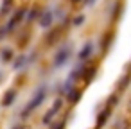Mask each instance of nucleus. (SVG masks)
Returning a JSON list of instances; mask_svg holds the SVG:
<instances>
[{
  "label": "nucleus",
  "mask_w": 131,
  "mask_h": 129,
  "mask_svg": "<svg viewBox=\"0 0 131 129\" xmlns=\"http://www.w3.org/2000/svg\"><path fill=\"white\" fill-rule=\"evenodd\" d=\"M45 99H47V90H45L43 86H40V88L36 90V93L32 95L31 102H29V104L25 106V109L22 111V115H20V116H22V118H27V116H29V113H31V111H34L38 106H41Z\"/></svg>",
  "instance_id": "nucleus-1"
},
{
  "label": "nucleus",
  "mask_w": 131,
  "mask_h": 129,
  "mask_svg": "<svg viewBox=\"0 0 131 129\" xmlns=\"http://www.w3.org/2000/svg\"><path fill=\"white\" fill-rule=\"evenodd\" d=\"M68 56H70V47H63L58 54H56V59H54V66H61L68 61Z\"/></svg>",
  "instance_id": "nucleus-2"
},
{
  "label": "nucleus",
  "mask_w": 131,
  "mask_h": 129,
  "mask_svg": "<svg viewBox=\"0 0 131 129\" xmlns=\"http://www.w3.org/2000/svg\"><path fill=\"white\" fill-rule=\"evenodd\" d=\"M110 115H111V108H108V106H106V109H102V111L97 115V124H95V129H102V127H104V124L108 122Z\"/></svg>",
  "instance_id": "nucleus-3"
},
{
  "label": "nucleus",
  "mask_w": 131,
  "mask_h": 129,
  "mask_svg": "<svg viewBox=\"0 0 131 129\" xmlns=\"http://www.w3.org/2000/svg\"><path fill=\"white\" fill-rule=\"evenodd\" d=\"M61 32H63V29H61V27H58V29H52V31L47 34V38H45V43H47L49 47L56 45V41H58V40H59V36H61Z\"/></svg>",
  "instance_id": "nucleus-4"
},
{
  "label": "nucleus",
  "mask_w": 131,
  "mask_h": 129,
  "mask_svg": "<svg viewBox=\"0 0 131 129\" xmlns=\"http://www.w3.org/2000/svg\"><path fill=\"white\" fill-rule=\"evenodd\" d=\"M16 95H18V91L15 90V88H11V90H7L6 93H4V97H2V106L4 108H7V106H11L15 100H16Z\"/></svg>",
  "instance_id": "nucleus-5"
},
{
  "label": "nucleus",
  "mask_w": 131,
  "mask_h": 129,
  "mask_svg": "<svg viewBox=\"0 0 131 129\" xmlns=\"http://www.w3.org/2000/svg\"><path fill=\"white\" fill-rule=\"evenodd\" d=\"M24 15H25V9H18V11L15 13L13 20L7 24V27H6V32H11V31L15 29V25H16L18 22H22V20H24Z\"/></svg>",
  "instance_id": "nucleus-6"
},
{
  "label": "nucleus",
  "mask_w": 131,
  "mask_h": 129,
  "mask_svg": "<svg viewBox=\"0 0 131 129\" xmlns=\"http://www.w3.org/2000/svg\"><path fill=\"white\" fill-rule=\"evenodd\" d=\"M92 54H93V43L88 41V43H84V47H83L81 52L77 54V59H79V61H86Z\"/></svg>",
  "instance_id": "nucleus-7"
},
{
  "label": "nucleus",
  "mask_w": 131,
  "mask_h": 129,
  "mask_svg": "<svg viewBox=\"0 0 131 129\" xmlns=\"http://www.w3.org/2000/svg\"><path fill=\"white\" fill-rule=\"evenodd\" d=\"M52 20H54V15H52L50 11H45V13L40 15V25H41L43 29H49V27L52 25Z\"/></svg>",
  "instance_id": "nucleus-8"
},
{
  "label": "nucleus",
  "mask_w": 131,
  "mask_h": 129,
  "mask_svg": "<svg viewBox=\"0 0 131 129\" xmlns=\"http://www.w3.org/2000/svg\"><path fill=\"white\" fill-rule=\"evenodd\" d=\"M65 95H67V100H68V102L75 104V102H79V99H81V90H77V88H70Z\"/></svg>",
  "instance_id": "nucleus-9"
},
{
  "label": "nucleus",
  "mask_w": 131,
  "mask_h": 129,
  "mask_svg": "<svg viewBox=\"0 0 131 129\" xmlns=\"http://www.w3.org/2000/svg\"><path fill=\"white\" fill-rule=\"evenodd\" d=\"M95 72H97L95 68H83V75H81V77H83V81L88 84V83L95 77Z\"/></svg>",
  "instance_id": "nucleus-10"
},
{
  "label": "nucleus",
  "mask_w": 131,
  "mask_h": 129,
  "mask_svg": "<svg viewBox=\"0 0 131 129\" xmlns=\"http://www.w3.org/2000/svg\"><path fill=\"white\" fill-rule=\"evenodd\" d=\"M56 113H58V111H56L54 108H50V109H49V111H47V113L43 115V118H41V122H43L45 125H47V124H50V122H52V118L56 116Z\"/></svg>",
  "instance_id": "nucleus-11"
},
{
  "label": "nucleus",
  "mask_w": 131,
  "mask_h": 129,
  "mask_svg": "<svg viewBox=\"0 0 131 129\" xmlns=\"http://www.w3.org/2000/svg\"><path fill=\"white\" fill-rule=\"evenodd\" d=\"M111 40H113V34H111V32H108L106 36H102V40H101V41H102V43H101V49H108Z\"/></svg>",
  "instance_id": "nucleus-12"
},
{
  "label": "nucleus",
  "mask_w": 131,
  "mask_h": 129,
  "mask_svg": "<svg viewBox=\"0 0 131 129\" xmlns=\"http://www.w3.org/2000/svg\"><path fill=\"white\" fill-rule=\"evenodd\" d=\"M11 59H13V50H11V49H4V50H2V61L7 63V61H11Z\"/></svg>",
  "instance_id": "nucleus-13"
},
{
  "label": "nucleus",
  "mask_w": 131,
  "mask_h": 129,
  "mask_svg": "<svg viewBox=\"0 0 131 129\" xmlns=\"http://www.w3.org/2000/svg\"><path fill=\"white\" fill-rule=\"evenodd\" d=\"M129 79H131V77H129V74H127V75H124V77L118 81V88H120V90H126V88H127V84H129Z\"/></svg>",
  "instance_id": "nucleus-14"
},
{
  "label": "nucleus",
  "mask_w": 131,
  "mask_h": 129,
  "mask_svg": "<svg viewBox=\"0 0 131 129\" xmlns=\"http://www.w3.org/2000/svg\"><path fill=\"white\" fill-rule=\"evenodd\" d=\"M118 104V97L117 95H110V99H108V108H113V106H117Z\"/></svg>",
  "instance_id": "nucleus-15"
},
{
  "label": "nucleus",
  "mask_w": 131,
  "mask_h": 129,
  "mask_svg": "<svg viewBox=\"0 0 131 129\" xmlns=\"http://www.w3.org/2000/svg\"><path fill=\"white\" fill-rule=\"evenodd\" d=\"M38 16H40V15H38V9H31V11H29V15H27V20H29V22H32V20H36Z\"/></svg>",
  "instance_id": "nucleus-16"
},
{
  "label": "nucleus",
  "mask_w": 131,
  "mask_h": 129,
  "mask_svg": "<svg viewBox=\"0 0 131 129\" xmlns=\"http://www.w3.org/2000/svg\"><path fill=\"white\" fill-rule=\"evenodd\" d=\"M24 65H25V57H24V56H20V57H18V59L15 61V68L18 70V68H22Z\"/></svg>",
  "instance_id": "nucleus-17"
},
{
  "label": "nucleus",
  "mask_w": 131,
  "mask_h": 129,
  "mask_svg": "<svg viewBox=\"0 0 131 129\" xmlns=\"http://www.w3.org/2000/svg\"><path fill=\"white\" fill-rule=\"evenodd\" d=\"M83 22H84V15H77L74 18V25H83Z\"/></svg>",
  "instance_id": "nucleus-18"
},
{
  "label": "nucleus",
  "mask_w": 131,
  "mask_h": 129,
  "mask_svg": "<svg viewBox=\"0 0 131 129\" xmlns=\"http://www.w3.org/2000/svg\"><path fill=\"white\" fill-rule=\"evenodd\" d=\"M52 108H54V109H56V111H59V109H61V108H63V100H61V99H59V97H58V99H56V100H54V106H52Z\"/></svg>",
  "instance_id": "nucleus-19"
},
{
  "label": "nucleus",
  "mask_w": 131,
  "mask_h": 129,
  "mask_svg": "<svg viewBox=\"0 0 131 129\" xmlns=\"http://www.w3.org/2000/svg\"><path fill=\"white\" fill-rule=\"evenodd\" d=\"M52 129H65V122H56V124H52Z\"/></svg>",
  "instance_id": "nucleus-20"
},
{
  "label": "nucleus",
  "mask_w": 131,
  "mask_h": 129,
  "mask_svg": "<svg viewBox=\"0 0 131 129\" xmlns=\"http://www.w3.org/2000/svg\"><path fill=\"white\" fill-rule=\"evenodd\" d=\"M2 36H6V31H4V27H0V38Z\"/></svg>",
  "instance_id": "nucleus-21"
},
{
  "label": "nucleus",
  "mask_w": 131,
  "mask_h": 129,
  "mask_svg": "<svg viewBox=\"0 0 131 129\" xmlns=\"http://www.w3.org/2000/svg\"><path fill=\"white\" fill-rule=\"evenodd\" d=\"M95 4V0H86V6H93Z\"/></svg>",
  "instance_id": "nucleus-22"
},
{
  "label": "nucleus",
  "mask_w": 131,
  "mask_h": 129,
  "mask_svg": "<svg viewBox=\"0 0 131 129\" xmlns=\"http://www.w3.org/2000/svg\"><path fill=\"white\" fill-rule=\"evenodd\" d=\"M4 4H7V6H11V4H13V0H4Z\"/></svg>",
  "instance_id": "nucleus-23"
},
{
  "label": "nucleus",
  "mask_w": 131,
  "mask_h": 129,
  "mask_svg": "<svg viewBox=\"0 0 131 129\" xmlns=\"http://www.w3.org/2000/svg\"><path fill=\"white\" fill-rule=\"evenodd\" d=\"M13 129H25V127H22V125H18V127H13Z\"/></svg>",
  "instance_id": "nucleus-24"
},
{
  "label": "nucleus",
  "mask_w": 131,
  "mask_h": 129,
  "mask_svg": "<svg viewBox=\"0 0 131 129\" xmlns=\"http://www.w3.org/2000/svg\"><path fill=\"white\" fill-rule=\"evenodd\" d=\"M72 2H74V4H77V2H81V0H72Z\"/></svg>",
  "instance_id": "nucleus-25"
},
{
  "label": "nucleus",
  "mask_w": 131,
  "mask_h": 129,
  "mask_svg": "<svg viewBox=\"0 0 131 129\" xmlns=\"http://www.w3.org/2000/svg\"><path fill=\"white\" fill-rule=\"evenodd\" d=\"M0 79H2V75H0Z\"/></svg>",
  "instance_id": "nucleus-26"
}]
</instances>
